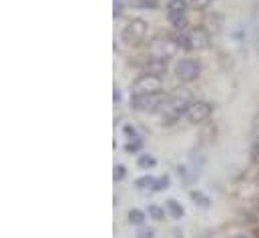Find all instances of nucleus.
<instances>
[{"label":"nucleus","mask_w":259,"mask_h":238,"mask_svg":"<svg viewBox=\"0 0 259 238\" xmlns=\"http://www.w3.org/2000/svg\"><path fill=\"white\" fill-rule=\"evenodd\" d=\"M193 100V92L189 88H177L171 94H167V100H165V104L161 108L163 126H171L181 116H185V112H187V108L191 106Z\"/></svg>","instance_id":"f257e3e1"},{"label":"nucleus","mask_w":259,"mask_h":238,"mask_svg":"<svg viewBox=\"0 0 259 238\" xmlns=\"http://www.w3.org/2000/svg\"><path fill=\"white\" fill-rule=\"evenodd\" d=\"M167 100L165 90L155 94H131V106L139 112H161L163 104Z\"/></svg>","instance_id":"f03ea898"},{"label":"nucleus","mask_w":259,"mask_h":238,"mask_svg":"<svg viewBox=\"0 0 259 238\" xmlns=\"http://www.w3.org/2000/svg\"><path fill=\"white\" fill-rule=\"evenodd\" d=\"M187 8H189V0H169L167 18H169L171 26H175V30H187V26H189Z\"/></svg>","instance_id":"7ed1b4c3"},{"label":"nucleus","mask_w":259,"mask_h":238,"mask_svg":"<svg viewBox=\"0 0 259 238\" xmlns=\"http://www.w3.org/2000/svg\"><path fill=\"white\" fill-rule=\"evenodd\" d=\"M163 90V78L157 74H149L143 72L135 82H133V90L131 94H155Z\"/></svg>","instance_id":"20e7f679"},{"label":"nucleus","mask_w":259,"mask_h":238,"mask_svg":"<svg viewBox=\"0 0 259 238\" xmlns=\"http://www.w3.org/2000/svg\"><path fill=\"white\" fill-rule=\"evenodd\" d=\"M123 42L129 46H139L141 42H145L147 36V22L143 18H133L129 24L123 28Z\"/></svg>","instance_id":"39448f33"},{"label":"nucleus","mask_w":259,"mask_h":238,"mask_svg":"<svg viewBox=\"0 0 259 238\" xmlns=\"http://www.w3.org/2000/svg\"><path fill=\"white\" fill-rule=\"evenodd\" d=\"M201 74V64L199 60L195 58H183L177 62L175 66V76L181 80V82H193L199 78Z\"/></svg>","instance_id":"423d86ee"},{"label":"nucleus","mask_w":259,"mask_h":238,"mask_svg":"<svg viewBox=\"0 0 259 238\" xmlns=\"http://www.w3.org/2000/svg\"><path fill=\"white\" fill-rule=\"evenodd\" d=\"M211 114H213V104H209L205 100H193L185 112V118L191 124H203Z\"/></svg>","instance_id":"0eeeda50"},{"label":"nucleus","mask_w":259,"mask_h":238,"mask_svg":"<svg viewBox=\"0 0 259 238\" xmlns=\"http://www.w3.org/2000/svg\"><path fill=\"white\" fill-rule=\"evenodd\" d=\"M177 50H179V48H177V44L173 42V38H171V36H167V38H157V40L151 44L149 54L167 60V58H171Z\"/></svg>","instance_id":"6e6552de"},{"label":"nucleus","mask_w":259,"mask_h":238,"mask_svg":"<svg viewBox=\"0 0 259 238\" xmlns=\"http://www.w3.org/2000/svg\"><path fill=\"white\" fill-rule=\"evenodd\" d=\"M187 36L191 42V50H207L209 48L211 38L205 28H191V30H187Z\"/></svg>","instance_id":"1a4fd4ad"},{"label":"nucleus","mask_w":259,"mask_h":238,"mask_svg":"<svg viewBox=\"0 0 259 238\" xmlns=\"http://www.w3.org/2000/svg\"><path fill=\"white\" fill-rule=\"evenodd\" d=\"M145 72H149V74H157V76H163V74L167 72V60L149 54L147 60H145Z\"/></svg>","instance_id":"9d476101"},{"label":"nucleus","mask_w":259,"mask_h":238,"mask_svg":"<svg viewBox=\"0 0 259 238\" xmlns=\"http://www.w3.org/2000/svg\"><path fill=\"white\" fill-rule=\"evenodd\" d=\"M203 156H201V152H191V156H189V162H187V168H189V176H191V182L201 176V170H203Z\"/></svg>","instance_id":"9b49d317"},{"label":"nucleus","mask_w":259,"mask_h":238,"mask_svg":"<svg viewBox=\"0 0 259 238\" xmlns=\"http://www.w3.org/2000/svg\"><path fill=\"white\" fill-rule=\"evenodd\" d=\"M189 196H191V200H193L197 206H201V208H211V198L205 194V192H201V190H191L189 192Z\"/></svg>","instance_id":"f8f14e48"},{"label":"nucleus","mask_w":259,"mask_h":238,"mask_svg":"<svg viewBox=\"0 0 259 238\" xmlns=\"http://www.w3.org/2000/svg\"><path fill=\"white\" fill-rule=\"evenodd\" d=\"M167 212H169V216H171V218H175V220L183 218V214H185L183 206H181L175 198H169V200H167Z\"/></svg>","instance_id":"ddd939ff"},{"label":"nucleus","mask_w":259,"mask_h":238,"mask_svg":"<svg viewBox=\"0 0 259 238\" xmlns=\"http://www.w3.org/2000/svg\"><path fill=\"white\" fill-rule=\"evenodd\" d=\"M137 166L143 168V170H151V168L157 166V158H155L153 154H139V158H137Z\"/></svg>","instance_id":"4468645a"},{"label":"nucleus","mask_w":259,"mask_h":238,"mask_svg":"<svg viewBox=\"0 0 259 238\" xmlns=\"http://www.w3.org/2000/svg\"><path fill=\"white\" fill-rule=\"evenodd\" d=\"M147 212H143V210H139V208H131L129 210V222L133 226H143L145 224V220H147Z\"/></svg>","instance_id":"2eb2a0df"},{"label":"nucleus","mask_w":259,"mask_h":238,"mask_svg":"<svg viewBox=\"0 0 259 238\" xmlns=\"http://www.w3.org/2000/svg\"><path fill=\"white\" fill-rule=\"evenodd\" d=\"M155 176H151V174H145V176H141V178L135 180V186L139 188V190H149V188H153L155 186Z\"/></svg>","instance_id":"dca6fc26"},{"label":"nucleus","mask_w":259,"mask_h":238,"mask_svg":"<svg viewBox=\"0 0 259 238\" xmlns=\"http://www.w3.org/2000/svg\"><path fill=\"white\" fill-rule=\"evenodd\" d=\"M129 4L133 8H139V10H153V8H157V0H129Z\"/></svg>","instance_id":"f3484780"},{"label":"nucleus","mask_w":259,"mask_h":238,"mask_svg":"<svg viewBox=\"0 0 259 238\" xmlns=\"http://www.w3.org/2000/svg\"><path fill=\"white\" fill-rule=\"evenodd\" d=\"M147 214H149V218H153V220H157V222L165 218V210H163L161 206H157V204H149Z\"/></svg>","instance_id":"a211bd4d"},{"label":"nucleus","mask_w":259,"mask_h":238,"mask_svg":"<svg viewBox=\"0 0 259 238\" xmlns=\"http://www.w3.org/2000/svg\"><path fill=\"white\" fill-rule=\"evenodd\" d=\"M141 146H143V140L141 138H131L129 142L125 144V152L127 154H137L141 150Z\"/></svg>","instance_id":"6ab92c4d"},{"label":"nucleus","mask_w":259,"mask_h":238,"mask_svg":"<svg viewBox=\"0 0 259 238\" xmlns=\"http://www.w3.org/2000/svg\"><path fill=\"white\" fill-rule=\"evenodd\" d=\"M169 184H171V178L165 174V176H159V178L155 180V186H153V190H157V192H161V190H167L169 188Z\"/></svg>","instance_id":"aec40b11"},{"label":"nucleus","mask_w":259,"mask_h":238,"mask_svg":"<svg viewBox=\"0 0 259 238\" xmlns=\"http://www.w3.org/2000/svg\"><path fill=\"white\" fill-rule=\"evenodd\" d=\"M127 176V168L123 166V164H117L115 168H113V180L115 182H121V180H125Z\"/></svg>","instance_id":"412c9836"},{"label":"nucleus","mask_w":259,"mask_h":238,"mask_svg":"<svg viewBox=\"0 0 259 238\" xmlns=\"http://www.w3.org/2000/svg\"><path fill=\"white\" fill-rule=\"evenodd\" d=\"M123 134H125L129 140H131V138H139V134H137V128H135L133 124H125V126H123Z\"/></svg>","instance_id":"4be33fe9"},{"label":"nucleus","mask_w":259,"mask_h":238,"mask_svg":"<svg viewBox=\"0 0 259 238\" xmlns=\"http://www.w3.org/2000/svg\"><path fill=\"white\" fill-rule=\"evenodd\" d=\"M137 238H155V230H153V228H145V226H139Z\"/></svg>","instance_id":"5701e85b"},{"label":"nucleus","mask_w":259,"mask_h":238,"mask_svg":"<svg viewBox=\"0 0 259 238\" xmlns=\"http://www.w3.org/2000/svg\"><path fill=\"white\" fill-rule=\"evenodd\" d=\"M123 2H125V0H115V6H113V16H115V18L123 14Z\"/></svg>","instance_id":"b1692460"},{"label":"nucleus","mask_w":259,"mask_h":238,"mask_svg":"<svg viewBox=\"0 0 259 238\" xmlns=\"http://www.w3.org/2000/svg\"><path fill=\"white\" fill-rule=\"evenodd\" d=\"M213 0H189V4H193L195 8H207Z\"/></svg>","instance_id":"393cba45"},{"label":"nucleus","mask_w":259,"mask_h":238,"mask_svg":"<svg viewBox=\"0 0 259 238\" xmlns=\"http://www.w3.org/2000/svg\"><path fill=\"white\" fill-rule=\"evenodd\" d=\"M251 134H253V138H255V140L259 138V114L253 118V124H251Z\"/></svg>","instance_id":"a878e982"},{"label":"nucleus","mask_w":259,"mask_h":238,"mask_svg":"<svg viewBox=\"0 0 259 238\" xmlns=\"http://www.w3.org/2000/svg\"><path fill=\"white\" fill-rule=\"evenodd\" d=\"M113 100H115V104L121 102V90H119V88H115V92H113Z\"/></svg>","instance_id":"bb28decb"},{"label":"nucleus","mask_w":259,"mask_h":238,"mask_svg":"<svg viewBox=\"0 0 259 238\" xmlns=\"http://www.w3.org/2000/svg\"><path fill=\"white\" fill-rule=\"evenodd\" d=\"M235 238H247V236H243V234H239V236H235Z\"/></svg>","instance_id":"cd10ccee"}]
</instances>
